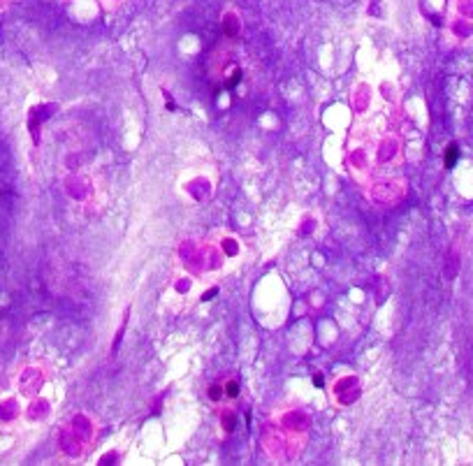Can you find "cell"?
Segmentation results:
<instances>
[{
	"label": "cell",
	"mask_w": 473,
	"mask_h": 466,
	"mask_svg": "<svg viewBox=\"0 0 473 466\" xmlns=\"http://www.w3.org/2000/svg\"><path fill=\"white\" fill-rule=\"evenodd\" d=\"M223 388H225V395L230 399H234V397L239 395V383H237V378H227V383L223 385Z\"/></svg>",
	"instance_id": "6da1fadb"
},
{
	"label": "cell",
	"mask_w": 473,
	"mask_h": 466,
	"mask_svg": "<svg viewBox=\"0 0 473 466\" xmlns=\"http://www.w3.org/2000/svg\"><path fill=\"white\" fill-rule=\"evenodd\" d=\"M223 395H225V388H223V385H209V399L212 402H221Z\"/></svg>",
	"instance_id": "7a4b0ae2"
}]
</instances>
